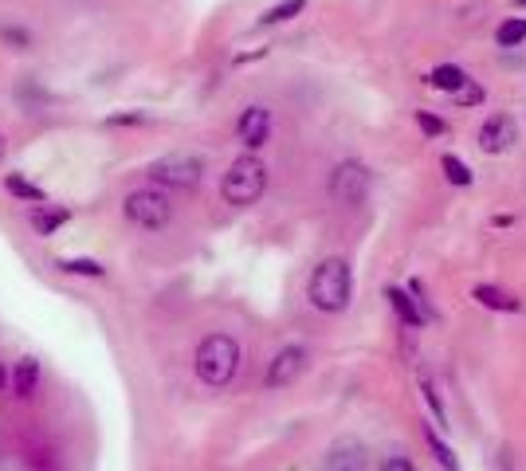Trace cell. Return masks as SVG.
I'll return each mask as SVG.
<instances>
[{"label": "cell", "instance_id": "cell-1", "mask_svg": "<svg viewBox=\"0 0 526 471\" xmlns=\"http://www.w3.org/2000/svg\"><path fill=\"white\" fill-rule=\"evenodd\" d=\"M350 295H354V267H350V260L326 256L311 271V283H307L311 307L322 314H342L350 307Z\"/></svg>", "mask_w": 526, "mask_h": 471}, {"label": "cell", "instance_id": "cell-2", "mask_svg": "<svg viewBox=\"0 0 526 471\" xmlns=\"http://www.w3.org/2000/svg\"><path fill=\"white\" fill-rule=\"evenodd\" d=\"M240 362H244V350L232 334H209L193 354V369L209 389H228L240 373Z\"/></svg>", "mask_w": 526, "mask_h": 471}, {"label": "cell", "instance_id": "cell-3", "mask_svg": "<svg viewBox=\"0 0 526 471\" xmlns=\"http://www.w3.org/2000/svg\"><path fill=\"white\" fill-rule=\"evenodd\" d=\"M267 193V165L263 157L244 154L228 165V173L220 177V197L232 205V209H252Z\"/></svg>", "mask_w": 526, "mask_h": 471}, {"label": "cell", "instance_id": "cell-4", "mask_svg": "<svg viewBox=\"0 0 526 471\" xmlns=\"http://www.w3.org/2000/svg\"><path fill=\"white\" fill-rule=\"evenodd\" d=\"M146 177L154 181V189H197L205 181V161L197 154H165L150 161Z\"/></svg>", "mask_w": 526, "mask_h": 471}, {"label": "cell", "instance_id": "cell-5", "mask_svg": "<svg viewBox=\"0 0 526 471\" xmlns=\"http://www.w3.org/2000/svg\"><path fill=\"white\" fill-rule=\"evenodd\" d=\"M122 212H126L130 224H138V228H146V232H158V228H165V224L173 220V201H169V193L146 185V189L126 193Z\"/></svg>", "mask_w": 526, "mask_h": 471}, {"label": "cell", "instance_id": "cell-6", "mask_svg": "<svg viewBox=\"0 0 526 471\" xmlns=\"http://www.w3.org/2000/svg\"><path fill=\"white\" fill-rule=\"evenodd\" d=\"M369 189H373V177H369V169L362 165V161L346 157V161L334 165V173H330V197H334L342 209H358V205H366Z\"/></svg>", "mask_w": 526, "mask_h": 471}, {"label": "cell", "instance_id": "cell-7", "mask_svg": "<svg viewBox=\"0 0 526 471\" xmlns=\"http://www.w3.org/2000/svg\"><path fill=\"white\" fill-rule=\"evenodd\" d=\"M307 362H311V350H307V346H299V342L283 346V350H279V354L267 362L263 385H267V389H287V385H295V381L303 377Z\"/></svg>", "mask_w": 526, "mask_h": 471}, {"label": "cell", "instance_id": "cell-8", "mask_svg": "<svg viewBox=\"0 0 526 471\" xmlns=\"http://www.w3.org/2000/svg\"><path fill=\"white\" fill-rule=\"evenodd\" d=\"M236 138H240V146L248 154H256L260 146H267V138H271V110L260 103L244 106L240 118H236Z\"/></svg>", "mask_w": 526, "mask_h": 471}, {"label": "cell", "instance_id": "cell-9", "mask_svg": "<svg viewBox=\"0 0 526 471\" xmlns=\"http://www.w3.org/2000/svg\"><path fill=\"white\" fill-rule=\"evenodd\" d=\"M322 471H369L366 444L358 436H338L322 456Z\"/></svg>", "mask_w": 526, "mask_h": 471}, {"label": "cell", "instance_id": "cell-10", "mask_svg": "<svg viewBox=\"0 0 526 471\" xmlns=\"http://www.w3.org/2000/svg\"><path fill=\"white\" fill-rule=\"evenodd\" d=\"M515 142H519V122L511 114H491L479 126V150L483 154H507V150H515Z\"/></svg>", "mask_w": 526, "mask_h": 471}, {"label": "cell", "instance_id": "cell-11", "mask_svg": "<svg viewBox=\"0 0 526 471\" xmlns=\"http://www.w3.org/2000/svg\"><path fill=\"white\" fill-rule=\"evenodd\" d=\"M472 299L479 303V307L499 311V314H519L523 311V299H515L511 291H503V287H495V283H479V287H472Z\"/></svg>", "mask_w": 526, "mask_h": 471}, {"label": "cell", "instance_id": "cell-12", "mask_svg": "<svg viewBox=\"0 0 526 471\" xmlns=\"http://www.w3.org/2000/svg\"><path fill=\"white\" fill-rule=\"evenodd\" d=\"M28 220H32V228L48 240V236H55L67 220H71V209L67 205H32V212H28Z\"/></svg>", "mask_w": 526, "mask_h": 471}, {"label": "cell", "instance_id": "cell-13", "mask_svg": "<svg viewBox=\"0 0 526 471\" xmlns=\"http://www.w3.org/2000/svg\"><path fill=\"white\" fill-rule=\"evenodd\" d=\"M385 299H389V307L397 311V318H401L405 326H424L428 314H424V307L405 291V287H385Z\"/></svg>", "mask_w": 526, "mask_h": 471}, {"label": "cell", "instance_id": "cell-14", "mask_svg": "<svg viewBox=\"0 0 526 471\" xmlns=\"http://www.w3.org/2000/svg\"><path fill=\"white\" fill-rule=\"evenodd\" d=\"M468 79H472V75H468L460 63H440V67L428 71V87H436V91H444V95H456Z\"/></svg>", "mask_w": 526, "mask_h": 471}, {"label": "cell", "instance_id": "cell-15", "mask_svg": "<svg viewBox=\"0 0 526 471\" xmlns=\"http://www.w3.org/2000/svg\"><path fill=\"white\" fill-rule=\"evenodd\" d=\"M8 381H12V393H16L20 401H28V397L36 393V385H40V362H36V358H20Z\"/></svg>", "mask_w": 526, "mask_h": 471}, {"label": "cell", "instance_id": "cell-16", "mask_svg": "<svg viewBox=\"0 0 526 471\" xmlns=\"http://www.w3.org/2000/svg\"><path fill=\"white\" fill-rule=\"evenodd\" d=\"M59 275H79V279H106V267L91 256H59L55 260Z\"/></svg>", "mask_w": 526, "mask_h": 471}, {"label": "cell", "instance_id": "cell-17", "mask_svg": "<svg viewBox=\"0 0 526 471\" xmlns=\"http://www.w3.org/2000/svg\"><path fill=\"white\" fill-rule=\"evenodd\" d=\"M4 189H8L16 201H28V205H48V193H44L36 181H28L24 173H8V177H4Z\"/></svg>", "mask_w": 526, "mask_h": 471}, {"label": "cell", "instance_id": "cell-18", "mask_svg": "<svg viewBox=\"0 0 526 471\" xmlns=\"http://www.w3.org/2000/svg\"><path fill=\"white\" fill-rule=\"evenodd\" d=\"M303 8H307V0H279V4H271V8L263 12L256 24H260V28H275V24H287V20H295V16L303 12Z\"/></svg>", "mask_w": 526, "mask_h": 471}, {"label": "cell", "instance_id": "cell-19", "mask_svg": "<svg viewBox=\"0 0 526 471\" xmlns=\"http://www.w3.org/2000/svg\"><path fill=\"white\" fill-rule=\"evenodd\" d=\"M440 169H444L448 185H456V189H468V185L475 181L472 165H468L464 157H456V154H444V161H440Z\"/></svg>", "mask_w": 526, "mask_h": 471}, {"label": "cell", "instance_id": "cell-20", "mask_svg": "<svg viewBox=\"0 0 526 471\" xmlns=\"http://www.w3.org/2000/svg\"><path fill=\"white\" fill-rule=\"evenodd\" d=\"M526 40V16H507L499 28H495V44L499 48H519Z\"/></svg>", "mask_w": 526, "mask_h": 471}, {"label": "cell", "instance_id": "cell-21", "mask_svg": "<svg viewBox=\"0 0 526 471\" xmlns=\"http://www.w3.org/2000/svg\"><path fill=\"white\" fill-rule=\"evenodd\" d=\"M424 440H428V448H432V456H436V464H440V468H444V471H460L456 452H452V448L440 440V432H436V428H428V432H424Z\"/></svg>", "mask_w": 526, "mask_h": 471}, {"label": "cell", "instance_id": "cell-22", "mask_svg": "<svg viewBox=\"0 0 526 471\" xmlns=\"http://www.w3.org/2000/svg\"><path fill=\"white\" fill-rule=\"evenodd\" d=\"M0 44L12 48V52H28L32 48V32L20 28V24H0Z\"/></svg>", "mask_w": 526, "mask_h": 471}, {"label": "cell", "instance_id": "cell-23", "mask_svg": "<svg viewBox=\"0 0 526 471\" xmlns=\"http://www.w3.org/2000/svg\"><path fill=\"white\" fill-rule=\"evenodd\" d=\"M452 103L464 106V110H468V106H483V103H487V91H483V83L468 79V83H464V87H460V91L452 95Z\"/></svg>", "mask_w": 526, "mask_h": 471}, {"label": "cell", "instance_id": "cell-24", "mask_svg": "<svg viewBox=\"0 0 526 471\" xmlns=\"http://www.w3.org/2000/svg\"><path fill=\"white\" fill-rule=\"evenodd\" d=\"M421 393H424V401H428V409H432V417H436V428H452L444 405H440V393H436V385H432L428 377H421Z\"/></svg>", "mask_w": 526, "mask_h": 471}, {"label": "cell", "instance_id": "cell-25", "mask_svg": "<svg viewBox=\"0 0 526 471\" xmlns=\"http://www.w3.org/2000/svg\"><path fill=\"white\" fill-rule=\"evenodd\" d=\"M417 126H421L428 138L448 134V122H444V118H436V114H428V110H417Z\"/></svg>", "mask_w": 526, "mask_h": 471}, {"label": "cell", "instance_id": "cell-26", "mask_svg": "<svg viewBox=\"0 0 526 471\" xmlns=\"http://www.w3.org/2000/svg\"><path fill=\"white\" fill-rule=\"evenodd\" d=\"M146 122H150L146 110H126V114H110L106 118V126H146Z\"/></svg>", "mask_w": 526, "mask_h": 471}, {"label": "cell", "instance_id": "cell-27", "mask_svg": "<svg viewBox=\"0 0 526 471\" xmlns=\"http://www.w3.org/2000/svg\"><path fill=\"white\" fill-rule=\"evenodd\" d=\"M377 471H417V464H413L409 456H385Z\"/></svg>", "mask_w": 526, "mask_h": 471}, {"label": "cell", "instance_id": "cell-28", "mask_svg": "<svg viewBox=\"0 0 526 471\" xmlns=\"http://www.w3.org/2000/svg\"><path fill=\"white\" fill-rule=\"evenodd\" d=\"M4 385H8V369L0 366V389H4Z\"/></svg>", "mask_w": 526, "mask_h": 471}, {"label": "cell", "instance_id": "cell-29", "mask_svg": "<svg viewBox=\"0 0 526 471\" xmlns=\"http://www.w3.org/2000/svg\"><path fill=\"white\" fill-rule=\"evenodd\" d=\"M4 154H8V142H4V134H0V161H4Z\"/></svg>", "mask_w": 526, "mask_h": 471}, {"label": "cell", "instance_id": "cell-30", "mask_svg": "<svg viewBox=\"0 0 526 471\" xmlns=\"http://www.w3.org/2000/svg\"><path fill=\"white\" fill-rule=\"evenodd\" d=\"M515 4H526V0H515Z\"/></svg>", "mask_w": 526, "mask_h": 471}]
</instances>
